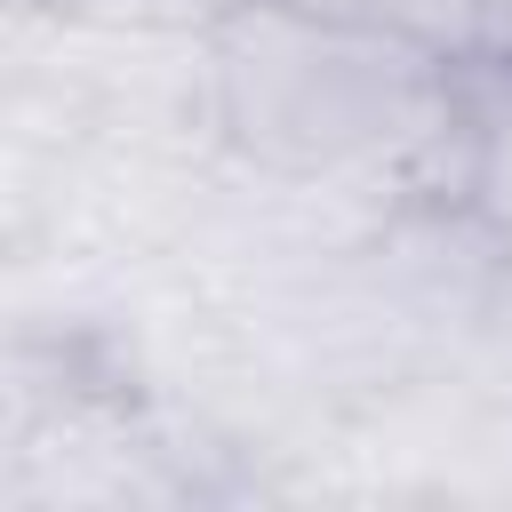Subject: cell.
Listing matches in <instances>:
<instances>
[{"label": "cell", "instance_id": "6da1fadb", "mask_svg": "<svg viewBox=\"0 0 512 512\" xmlns=\"http://www.w3.org/2000/svg\"><path fill=\"white\" fill-rule=\"evenodd\" d=\"M208 48L232 160L264 176H400L416 200L448 208L456 64L368 16L296 0H224Z\"/></svg>", "mask_w": 512, "mask_h": 512}, {"label": "cell", "instance_id": "7a4b0ae2", "mask_svg": "<svg viewBox=\"0 0 512 512\" xmlns=\"http://www.w3.org/2000/svg\"><path fill=\"white\" fill-rule=\"evenodd\" d=\"M448 208H464L496 248H512V56L456 64Z\"/></svg>", "mask_w": 512, "mask_h": 512}, {"label": "cell", "instance_id": "3957f363", "mask_svg": "<svg viewBox=\"0 0 512 512\" xmlns=\"http://www.w3.org/2000/svg\"><path fill=\"white\" fill-rule=\"evenodd\" d=\"M216 8H224V0H216ZM296 8H344V0H296Z\"/></svg>", "mask_w": 512, "mask_h": 512}, {"label": "cell", "instance_id": "277c9868", "mask_svg": "<svg viewBox=\"0 0 512 512\" xmlns=\"http://www.w3.org/2000/svg\"><path fill=\"white\" fill-rule=\"evenodd\" d=\"M192 8H216V0H192Z\"/></svg>", "mask_w": 512, "mask_h": 512}]
</instances>
